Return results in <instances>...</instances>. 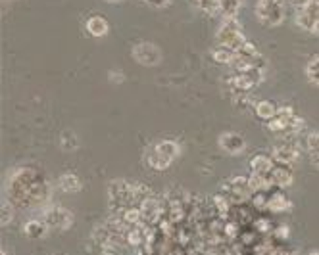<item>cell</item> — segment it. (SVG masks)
<instances>
[{
	"label": "cell",
	"mask_w": 319,
	"mask_h": 255,
	"mask_svg": "<svg viewBox=\"0 0 319 255\" xmlns=\"http://www.w3.org/2000/svg\"><path fill=\"white\" fill-rule=\"evenodd\" d=\"M179 152H181V148H179V144L175 140L164 138V140H158V142L148 146L142 158H144V163L150 169L164 171L179 158Z\"/></svg>",
	"instance_id": "6da1fadb"
},
{
	"label": "cell",
	"mask_w": 319,
	"mask_h": 255,
	"mask_svg": "<svg viewBox=\"0 0 319 255\" xmlns=\"http://www.w3.org/2000/svg\"><path fill=\"white\" fill-rule=\"evenodd\" d=\"M216 40H218L220 46H227L234 52H238L248 42L244 33H242V27L238 25V21L234 17H227V19L221 21V25L216 31Z\"/></svg>",
	"instance_id": "7a4b0ae2"
},
{
	"label": "cell",
	"mask_w": 319,
	"mask_h": 255,
	"mask_svg": "<svg viewBox=\"0 0 319 255\" xmlns=\"http://www.w3.org/2000/svg\"><path fill=\"white\" fill-rule=\"evenodd\" d=\"M256 17L268 27L281 25L282 19H284L282 0H258L256 2Z\"/></svg>",
	"instance_id": "3957f363"
},
{
	"label": "cell",
	"mask_w": 319,
	"mask_h": 255,
	"mask_svg": "<svg viewBox=\"0 0 319 255\" xmlns=\"http://www.w3.org/2000/svg\"><path fill=\"white\" fill-rule=\"evenodd\" d=\"M133 58H135L138 63L152 67V65L160 63V60H162V52H160L158 46L152 44V42H138V44L133 46Z\"/></svg>",
	"instance_id": "277c9868"
},
{
	"label": "cell",
	"mask_w": 319,
	"mask_h": 255,
	"mask_svg": "<svg viewBox=\"0 0 319 255\" xmlns=\"http://www.w3.org/2000/svg\"><path fill=\"white\" fill-rule=\"evenodd\" d=\"M296 23L302 29L314 31L319 23V2H308L302 8H296Z\"/></svg>",
	"instance_id": "5b68a950"
},
{
	"label": "cell",
	"mask_w": 319,
	"mask_h": 255,
	"mask_svg": "<svg viewBox=\"0 0 319 255\" xmlns=\"http://www.w3.org/2000/svg\"><path fill=\"white\" fill-rule=\"evenodd\" d=\"M220 148L227 154H240L244 152L246 140L238 133H223L220 136Z\"/></svg>",
	"instance_id": "8992f818"
},
{
	"label": "cell",
	"mask_w": 319,
	"mask_h": 255,
	"mask_svg": "<svg viewBox=\"0 0 319 255\" xmlns=\"http://www.w3.org/2000/svg\"><path fill=\"white\" fill-rule=\"evenodd\" d=\"M72 213L66 211L64 207H56V209H50L46 213V225L48 227H56V229H68L72 225Z\"/></svg>",
	"instance_id": "52a82bcc"
},
{
	"label": "cell",
	"mask_w": 319,
	"mask_h": 255,
	"mask_svg": "<svg viewBox=\"0 0 319 255\" xmlns=\"http://www.w3.org/2000/svg\"><path fill=\"white\" fill-rule=\"evenodd\" d=\"M273 159L281 165H290L298 159V150L294 146H275L273 152H271Z\"/></svg>",
	"instance_id": "ba28073f"
},
{
	"label": "cell",
	"mask_w": 319,
	"mask_h": 255,
	"mask_svg": "<svg viewBox=\"0 0 319 255\" xmlns=\"http://www.w3.org/2000/svg\"><path fill=\"white\" fill-rule=\"evenodd\" d=\"M270 181L277 186H288L292 182V173L286 165H273V169L270 171Z\"/></svg>",
	"instance_id": "9c48e42d"
},
{
	"label": "cell",
	"mask_w": 319,
	"mask_h": 255,
	"mask_svg": "<svg viewBox=\"0 0 319 255\" xmlns=\"http://www.w3.org/2000/svg\"><path fill=\"white\" fill-rule=\"evenodd\" d=\"M85 27L92 36H104L110 31V25L106 21V17H102V15H90L86 19Z\"/></svg>",
	"instance_id": "30bf717a"
},
{
	"label": "cell",
	"mask_w": 319,
	"mask_h": 255,
	"mask_svg": "<svg viewBox=\"0 0 319 255\" xmlns=\"http://www.w3.org/2000/svg\"><path fill=\"white\" fill-rule=\"evenodd\" d=\"M273 158L270 156H264V154H258L254 156L252 161H250V167H252V173H258V175H270V171L273 169Z\"/></svg>",
	"instance_id": "8fae6325"
},
{
	"label": "cell",
	"mask_w": 319,
	"mask_h": 255,
	"mask_svg": "<svg viewBox=\"0 0 319 255\" xmlns=\"http://www.w3.org/2000/svg\"><path fill=\"white\" fill-rule=\"evenodd\" d=\"M242 4L244 0H218V15H223V19L234 17Z\"/></svg>",
	"instance_id": "7c38bea8"
},
{
	"label": "cell",
	"mask_w": 319,
	"mask_h": 255,
	"mask_svg": "<svg viewBox=\"0 0 319 255\" xmlns=\"http://www.w3.org/2000/svg\"><path fill=\"white\" fill-rule=\"evenodd\" d=\"M58 186H60L64 192L72 194V192H77V190L81 188V182H79V179H77L75 175L68 173V175H62L60 179H58Z\"/></svg>",
	"instance_id": "4fadbf2b"
},
{
	"label": "cell",
	"mask_w": 319,
	"mask_h": 255,
	"mask_svg": "<svg viewBox=\"0 0 319 255\" xmlns=\"http://www.w3.org/2000/svg\"><path fill=\"white\" fill-rule=\"evenodd\" d=\"M306 150L312 156L314 163L319 167V133H310L306 136Z\"/></svg>",
	"instance_id": "5bb4252c"
},
{
	"label": "cell",
	"mask_w": 319,
	"mask_h": 255,
	"mask_svg": "<svg viewBox=\"0 0 319 255\" xmlns=\"http://www.w3.org/2000/svg\"><path fill=\"white\" fill-rule=\"evenodd\" d=\"M277 109L279 108H275L271 102L264 100V102H258V106H256V113H258V117H262V119H266V121L270 123L271 119H275Z\"/></svg>",
	"instance_id": "9a60e30c"
},
{
	"label": "cell",
	"mask_w": 319,
	"mask_h": 255,
	"mask_svg": "<svg viewBox=\"0 0 319 255\" xmlns=\"http://www.w3.org/2000/svg\"><path fill=\"white\" fill-rule=\"evenodd\" d=\"M24 232L27 236H31V238H42V236L48 232V225L38 223V221H31V223L25 225Z\"/></svg>",
	"instance_id": "2e32d148"
},
{
	"label": "cell",
	"mask_w": 319,
	"mask_h": 255,
	"mask_svg": "<svg viewBox=\"0 0 319 255\" xmlns=\"http://www.w3.org/2000/svg\"><path fill=\"white\" fill-rule=\"evenodd\" d=\"M212 54H214V60L221 61V63H233L234 56H236V52H234V50L227 48V46H220V44L214 48Z\"/></svg>",
	"instance_id": "e0dca14e"
},
{
	"label": "cell",
	"mask_w": 319,
	"mask_h": 255,
	"mask_svg": "<svg viewBox=\"0 0 319 255\" xmlns=\"http://www.w3.org/2000/svg\"><path fill=\"white\" fill-rule=\"evenodd\" d=\"M188 2L196 10H202L210 15H218V0H188Z\"/></svg>",
	"instance_id": "ac0fdd59"
},
{
	"label": "cell",
	"mask_w": 319,
	"mask_h": 255,
	"mask_svg": "<svg viewBox=\"0 0 319 255\" xmlns=\"http://www.w3.org/2000/svg\"><path fill=\"white\" fill-rule=\"evenodd\" d=\"M306 75L314 85L319 86V56L318 58H314V60L306 65Z\"/></svg>",
	"instance_id": "d6986e66"
},
{
	"label": "cell",
	"mask_w": 319,
	"mask_h": 255,
	"mask_svg": "<svg viewBox=\"0 0 319 255\" xmlns=\"http://www.w3.org/2000/svg\"><path fill=\"white\" fill-rule=\"evenodd\" d=\"M144 2H146L148 6L156 8V10H162V8H168L173 0H144Z\"/></svg>",
	"instance_id": "ffe728a7"
},
{
	"label": "cell",
	"mask_w": 319,
	"mask_h": 255,
	"mask_svg": "<svg viewBox=\"0 0 319 255\" xmlns=\"http://www.w3.org/2000/svg\"><path fill=\"white\" fill-rule=\"evenodd\" d=\"M292 4H294L296 8H302L304 4H308V2H319V0H290Z\"/></svg>",
	"instance_id": "44dd1931"
},
{
	"label": "cell",
	"mask_w": 319,
	"mask_h": 255,
	"mask_svg": "<svg viewBox=\"0 0 319 255\" xmlns=\"http://www.w3.org/2000/svg\"><path fill=\"white\" fill-rule=\"evenodd\" d=\"M312 33H314V35H318V36H319V23L316 25V27H314V31H312Z\"/></svg>",
	"instance_id": "7402d4cb"
},
{
	"label": "cell",
	"mask_w": 319,
	"mask_h": 255,
	"mask_svg": "<svg viewBox=\"0 0 319 255\" xmlns=\"http://www.w3.org/2000/svg\"><path fill=\"white\" fill-rule=\"evenodd\" d=\"M106 2H120V0H106Z\"/></svg>",
	"instance_id": "603a6c76"
}]
</instances>
